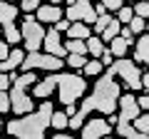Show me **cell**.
<instances>
[{
    "label": "cell",
    "instance_id": "cell-1",
    "mask_svg": "<svg viewBox=\"0 0 149 139\" xmlns=\"http://www.w3.org/2000/svg\"><path fill=\"white\" fill-rule=\"evenodd\" d=\"M119 95H122V92H119V85L114 82V75H109V72H100L97 80H95V90H92L90 95H82L80 109H77L72 117H67V127L72 129V132H77L80 124L85 122L92 112L114 114Z\"/></svg>",
    "mask_w": 149,
    "mask_h": 139
},
{
    "label": "cell",
    "instance_id": "cell-2",
    "mask_svg": "<svg viewBox=\"0 0 149 139\" xmlns=\"http://www.w3.org/2000/svg\"><path fill=\"white\" fill-rule=\"evenodd\" d=\"M52 102L42 99L37 109L20 114L17 119H8L5 132L13 137H22V139H42L50 129V114H52Z\"/></svg>",
    "mask_w": 149,
    "mask_h": 139
},
{
    "label": "cell",
    "instance_id": "cell-3",
    "mask_svg": "<svg viewBox=\"0 0 149 139\" xmlns=\"http://www.w3.org/2000/svg\"><path fill=\"white\" fill-rule=\"evenodd\" d=\"M35 82H37L35 70H25L22 75H17L15 80L10 82V87H8V97H10V112L15 114V117H20V114L35 109V99L27 95V87L35 85Z\"/></svg>",
    "mask_w": 149,
    "mask_h": 139
},
{
    "label": "cell",
    "instance_id": "cell-4",
    "mask_svg": "<svg viewBox=\"0 0 149 139\" xmlns=\"http://www.w3.org/2000/svg\"><path fill=\"white\" fill-rule=\"evenodd\" d=\"M57 75V90H60V102L70 104V102H80L82 95L87 92V77L74 75V72H55Z\"/></svg>",
    "mask_w": 149,
    "mask_h": 139
},
{
    "label": "cell",
    "instance_id": "cell-5",
    "mask_svg": "<svg viewBox=\"0 0 149 139\" xmlns=\"http://www.w3.org/2000/svg\"><path fill=\"white\" fill-rule=\"evenodd\" d=\"M20 42L25 45V52H32V50L42 47V38H45V27L42 22L37 20L32 13H27L25 17L20 20Z\"/></svg>",
    "mask_w": 149,
    "mask_h": 139
},
{
    "label": "cell",
    "instance_id": "cell-6",
    "mask_svg": "<svg viewBox=\"0 0 149 139\" xmlns=\"http://www.w3.org/2000/svg\"><path fill=\"white\" fill-rule=\"evenodd\" d=\"M107 72H109V75L122 77L124 85H127L129 90H142V82H139L142 70H139V67H137V62H134V60H129L127 55H124V57L112 60V62L107 65Z\"/></svg>",
    "mask_w": 149,
    "mask_h": 139
},
{
    "label": "cell",
    "instance_id": "cell-7",
    "mask_svg": "<svg viewBox=\"0 0 149 139\" xmlns=\"http://www.w3.org/2000/svg\"><path fill=\"white\" fill-rule=\"evenodd\" d=\"M65 67V60L62 57H55L50 52H40V50H32V52H25L20 62V70H47V72H57V70Z\"/></svg>",
    "mask_w": 149,
    "mask_h": 139
},
{
    "label": "cell",
    "instance_id": "cell-8",
    "mask_svg": "<svg viewBox=\"0 0 149 139\" xmlns=\"http://www.w3.org/2000/svg\"><path fill=\"white\" fill-rule=\"evenodd\" d=\"M62 17H67L70 22L80 20V22H87V25H92L95 22V8H92L90 0H74V3H70L67 10L62 13Z\"/></svg>",
    "mask_w": 149,
    "mask_h": 139
},
{
    "label": "cell",
    "instance_id": "cell-9",
    "mask_svg": "<svg viewBox=\"0 0 149 139\" xmlns=\"http://www.w3.org/2000/svg\"><path fill=\"white\" fill-rule=\"evenodd\" d=\"M77 132L85 139H100V137H109L112 134V124L107 122V119H102V117H92V119L87 117L85 122L80 124Z\"/></svg>",
    "mask_w": 149,
    "mask_h": 139
},
{
    "label": "cell",
    "instance_id": "cell-10",
    "mask_svg": "<svg viewBox=\"0 0 149 139\" xmlns=\"http://www.w3.org/2000/svg\"><path fill=\"white\" fill-rule=\"evenodd\" d=\"M42 50L50 55H55V57H62L67 55V50H65L62 45V32H57L55 27H50V30H45V38H42Z\"/></svg>",
    "mask_w": 149,
    "mask_h": 139
},
{
    "label": "cell",
    "instance_id": "cell-11",
    "mask_svg": "<svg viewBox=\"0 0 149 139\" xmlns=\"http://www.w3.org/2000/svg\"><path fill=\"white\" fill-rule=\"evenodd\" d=\"M117 107H119V117L117 119H124V122H132V119L142 112L134 95H119L117 97Z\"/></svg>",
    "mask_w": 149,
    "mask_h": 139
},
{
    "label": "cell",
    "instance_id": "cell-12",
    "mask_svg": "<svg viewBox=\"0 0 149 139\" xmlns=\"http://www.w3.org/2000/svg\"><path fill=\"white\" fill-rule=\"evenodd\" d=\"M55 87H57V75L55 72H50L47 77H42V80L35 82V90H32V99H50L55 92Z\"/></svg>",
    "mask_w": 149,
    "mask_h": 139
},
{
    "label": "cell",
    "instance_id": "cell-13",
    "mask_svg": "<svg viewBox=\"0 0 149 139\" xmlns=\"http://www.w3.org/2000/svg\"><path fill=\"white\" fill-rule=\"evenodd\" d=\"M35 17L42 22V25H52L55 20L62 17V8H60V5H52V3H47V5L40 3V5L35 8Z\"/></svg>",
    "mask_w": 149,
    "mask_h": 139
},
{
    "label": "cell",
    "instance_id": "cell-14",
    "mask_svg": "<svg viewBox=\"0 0 149 139\" xmlns=\"http://www.w3.org/2000/svg\"><path fill=\"white\" fill-rule=\"evenodd\" d=\"M147 57H149V38L147 32H139L134 38V62L137 65H147Z\"/></svg>",
    "mask_w": 149,
    "mask_h": 139
},
{
    "label": "cell",
    "instance_id": "cell-15",
    "mask_svg": "<svg viewBox=\"0 0 149 139\" xmlns=\"http://www.w3.org/2000/svg\"><path fill=\"white\" fill-rule=\"evenodd\" d=\"M22 57H25V50H20V47L15 45V47L8 52V57H5V60H0V70H3V72L17 70V67H20V62H22Z\"/></svg>",
    "mask_w": 149,
    "mask_h": 139
},
{
    "label": "cell",
    "instance_id": "cell-16",
    "mask_svg": "<svg viewBox=\"0 0 149 139\" xmlns=\"http://www.w3.org/2000/svg\"><path fill=\"white\" fill-rule=\"evenodd\" d=\"M17 13H20V8H17L15 3L0 0V25H5V22H15L17 20Z\"/></svg>",
    "mask_w": 149,
    "mask_h": 139
},
{
    "label": "cell",
    "instance_id": "cell-17",
    "mask_svg": "<svg viewBox=\"0 0 149 139\" xmlns=\"http://www.w3.org/2000/svg\"><path fill=\"white\" fill-rule=\"evenodd\" d=\"M112 132H117L119 137H129V139H147L144 134H139L132 127V122H124V119H117V127H112Z\"/></svg>",
    "mask_w": 149,
    "mask_h": 139
},
{
    "label": "cell",
    "instance_id": "cell-18",
    "mask_svg": "<svg viewBox=\"0 0 149 139\" xmlns=\"http://www.w3.org/2000/svg\"><path fill=\"white\" fill-rule=\"evenodd\" d=\"M65 32H67V38H80V40H85V38H90V35H92L90 25H87V22H80V20L70 22V27Z\"/></svg>",
    "mask_w": 149,
    "mask_h": 139
},
{
    "label": "cell",
    "instance_id": "cell-19",
    "mask_svg": "<svg viewBox=\"0 0 149 139\" xmlns=\"http://www.w3.org/2000/svg\"><path fill=\"white\" fill-rule=\"evenodd\" d=\"M107 50H109L114 57H124L127 50H129V45H127V40H124L122 35H114V38L109 40V47H107Z\"/></svg>",
    "mask_w": 149,
    "mask_h": 139
},
{
    "label": "cell",
    "instance_id": "cell-20",
    "mask_svg": "<svg viewBox=\"0 0 149 139\" xmlns=\"http://www.w3.org/2000/svg\"><path fill=\"white\" fill-rule=\"evenodd\" d=\"M3 27V35H5V42L8 45H13V47H15L17 42H20V27H15V22H5V25H0Z\"/></svg>",
    "mask_w": 149,
    "mask_h": 139
},
{
    "label": "cell",
    "instance_id": "cell-21",
    "mask_svg": "<svg viewBox=\"0 0 149 139\" xmlns=\"http://www.w3.org/2000/svg\"><path fill=\"white\" fill-rule=\"evenodd\" d=\"M100 72H104V65L100 62V57H92V60H87L82 65V75L85 77H97Z\"/></svg>",
    "mask_w": 149,
    "mask_h": 139
},
{
    "label": "cell",
    "instance_id": "cell-22",
    "mask_svg": "<svg viewBox=\"0 0 149 139\" xmlns=\"http://www.w3.org/2000/svg\"><path fill=\"white\" fill-rule=\"evenodd\" d=\"M85 45H87V55H92V57H100L102 50H104V42L100 40V35H90V38H85Z\"/></svg>",
    "mask_w": 149,
    "mask_h": 139
},
{
    "label": "cell",
    "instance_id": "cell-23",
    "mask_svg": "<svg viewBox=\"0 0 149 139\" xmlns=\"http://www.w3.org/2000/svg\"><path fill=\"white\" fill-rule=\"evenodd\" d=\"M119 25H122V22H119L117 17L112 15V17H109V22H107V27L100 32V40H102V42H109V40H112V38H114V35L119 32Z\"/></svg>",
    "mask_w": 149,
    "mask_h": 139
},
{
    "label": "cell",
    "instance_id": "cell-24",
    "mask_svg": "<svg viewBox=\"0 0 149 139\" xmlns=\"http://www.w3.org/2000/svg\"><path fill=\"white\" fill-rule=\"evenodd\" d=\"M62 45H65V50H67V52L87 55V45H85V40H80V38H67V40H62Z\"/></svg>",
    "mask_w": 149,
    "mask_h": 139
},
{
    "label": "cell",
    "instance_id": "cell-25",
    "mask_svg": "<svg viewBox=\"0 0 149 139\" xmlns=\"http://www.w3.org/2000/svg\"><path fill=\"white\" fill-rule=\"evenodd\" d=\"M50 127L55 129V132H60V129H67V114L65 112H55L50 114Z\"/></svg>",
    "mask_w": 149,
    "mask_h": 139
},
{
    "label": "cell",
    "instance_id": "cell-26",
    "mask_svg": "<svg viewBox=\"0 0 149 139\" xmlns=\"http://www.w3.org/2000/svg\"><path fill=\"white\" fill-rule=\"evenodd\" d=\"M132 127L137 129L139 134H144V137H147V129H149V114H147V112H139L137 117L132 119Z\"/></svg>",
    "mask_w": 149,
    "mask_h": 139
},
{
    "label": "cell",
    "instance_id": "cell-27",
    "mask_svg": "<svg viewBox=\"0 0 149 139\" xmlns=\"http://www.w3.org/2000/svg\"><path fill=\"white\" fill-rule=\"evenodd\" d=\"M127 27L132 30V35L137 38L139 32H144L147 30V17H137V15H132L129 17V22H127Z\"/></svg>",
    "mask_w": 149,
    "mask_h": 139
},
{
    "label": "cell",
    "instance_id": "cell-28",
    "mask_svg": "<svg viewBox=\"0 0 149 139\" xmlns=\"http://www.w3.org/2000/svg\"><path fill=\"white\" fill-rule=\"evenodd\" d=\"M85 62H87V55H77V52H67L65 55V65H70L72 70H82Z\"/></svg>",
    "mask_w": 149,
    "mask_h": 139
},
{
    "label": "cell",
    "instance_id": "cell-29",
    "mask_svg": "<svg viewBox=\"0 0 149 139\" xmlns=\"http://www.w3.org/2000/svg\"><path fill=\"white\" fill-rule=\"evenodd\" d=\"M132 13H134L137 17H147V15H149L147 0H134V3H132Z\"/></svg>",
    "mask_w": 149,
    "mask_h": 139
},
{
    "label": "cell",
    "instance_id": "cell-30",
    "mask_svg": "<svg viewBox=\"0 0 149 139\" xmlns=\"http://www.w3.org/2000/svg\"><path fill=\"white\" fill-rule=\"evenodd\" d=\"M114 13H117L114 17H117V20L122 22V25H127V22H129V17L134 15V13H132V5H122L119 10H114Z\"/></svg>",
    "mask_w": 149,
    "mask_h": 139
},
{
    "label": "cell",
    "instance_id": "cell-31",
    "mask_svg": "<svg viewBox=\"0 0 149 139\" xmlns=\"http://www.w3.org/2000/svg\"><path fill=\"white\" fill-rule=\"evenodd\" d=\"M0 112L3 114L10 112V97H8V90H0Z\"/></svg>",
    "mask_w": 149,
    "mask_h": 139
},
{
    "label": "cell",
    "instance_id": "cell-32",
    "mask_svg": "<svg viewBox=\"0 0 149 139\" xmlns=\"http://www.w3.org/2000/svg\"><path fill=\"white\" fill-rule=\"evenodd\" d=\"M100 3L107 8V13H114V10H119L124 5V0H100Z\"/></svg>",
    "mask_w": 149,
    "mask_h": 139
},
{
    "label": "cell",
    "instance_id": "cell-33",
    "mask_svg": "<svg viewBox=\"0 0 149 139\" xmlns=\"http://www.w3.org/2000/svg\"><path fill=\"white\" fill-rule=\"evenodd\" d=\"M117 35H122V38L127 40V45H129V47L134 45V35H132V30H129L127 25H119V32H117Z\"/></svg>",
    "mask_w": 149,
    "mask_h": 139
},
{
    "label": "cell",
    "instance_id": "cell-34",
    "mask_svg": "<svg viewBox=\"0 0 149 139\" xmlns=\"http://www.w3.org/2000/svg\"><path fill=\"white\" fill-rule=\"evenodd\" d=\"M37 5H40L37 0H22V3H20V10H22V13H32Z\"/></svg>",
    "mask_w": 149,
    "mask_h": 139
},
{
    "label": "cell",
    "instance_id": "cell-35",
    "mask_svg": "<svg viewBox=\"0 0 149 139\" xmlns=\"http://www.w3.org/2000/svg\"><path fill=\"white\" fill-rule=\"evenodd\" d=\"M112 60H114V55H112V52H109V50H107V47H104V50H102V55H100V62H102V65H104V67H107V65H109V62H112Z\"/></svg>",
    "mask_w": 149,
    "mask_h": 139
},
{
    "label": "cell",
    "instance_id": "cell-36",
    "mask_svg": "<svg viewBox=\"0 0 149 139\" xmlns=\"http://www.w3.org/2000/svg\"><path fill=\"white\" fill-rule=\"evenodd\" d=\"M137 104H139V109H142V112H147V109H149V97H147V95L137 97Z\"/></svg>",
    "mask_w": 149,
    "mask_h": 139
},
{
    "label": "cell",
    "instance_id": "cell-37",
    "mask_svg": "<svg viewBox=\"0 0 149 139\" xmlns=\"http://www.w3.org/2000/svg\"><path fill=\"white\" fill-rule=\"evenodd\" d=\"M8 87H10V77H8V72L0 70V90H8Z\"/></svg>",
    "mask_w": 149,
    "mask_h": 139
},
{
    "label": "cell",
    "instance_id": "cell-38",
    "mask_svg": "<svg viewBox=\"0 0 149 139\" xmlns=\"http://www.w3.org/2000/svg\"><path fill=\"white\" fill-rule=\"evenodd\" d=\"M8 52H10V45H8L5 40H0V60H5Z\"/></svg>",
    "mask_w": 149,
    "mask_h": 139
},
{
    "label": "cell",
    "instance_id": "cell-39",
    "mask_svg": "<svg viewBox=\"0 0 149 139\" xmlns=\"http://www.w3.org/2000/svg\"><path fill=\"white\" fill-rule=\"evenodd\" d=\"M74 104H77V102H70V104H65V114H67V117H72V114L77 112V107H74Z\"/></svg>",
    "mask_w": 149,
    "mask_h": 139
},
{
    "label": "cell",
    "instance_id": "cell-40",
    "mask_svg": "<svg viewBox=\"0 0 149 139\" xmlns=\"http://www.w3.org/2000/svg\"><path fill=\"white\" fill-rule=\"evenodd\" d=\"M92 8H95V15H104V13H107V8L102 5V3H95Z\"/></svg>",
    "mask_w": 149,
    "mask_h": 139
},
{
    "label": "cell",
    "instance_id": "cell-41",
    "mask_svg": "<svg viewBox=\"0 0 149 139\" xmlns=\"http://www.w3.org/2000/svg\"><path fill=\"white\" fill-rule=\"evenodd\" d=\"M50 3H52V5H60V3H65V0H50Z\"/></svg>",
    "mask_w": 149,
    "mask_h": 139
},
{
    "label": "cell",
    "instance_id": "cell-42",
    "mask_svg": "<svg viewBox=\"0 0 149 139\" xmlns=\"http://www.w3.org/2000/svg\"><path fill=\"white\" fill-rule=\"evenodd\" d=\"M0 132H3V112H0Z\"/></svg>",
    "mask_w": 149,
    "mask_h": 139
},
{
    "label": "cell",
    "instance_id": "cell-43",
    "mask_svg": "<svg viewBox=\"0 0 149 139\" xmlns=\"http://www.w3.org/2000/svg\"><path fill=\"white\" fill-rule=\"evenodd\" d=\"M37 3H42V0H37Z\"/></svg>",
    "mask_w": 149,
    "mask_h": 139
},
{
    "label": "cell",
    "instance_id": "cell-44",
    "mask_svg": "<svg viewBox=\"0 0 149 139\" xmlns=\"http://www.w3.org/2000/svg\"><path fill=\"white\" fill-rule=\"evenodd\" d=\"M8 3H13V0H8Z\"/></svg>",
    "mask_w": 149,
    "mask_h": 139
},
{
    "label": "cell",
    "instance_id": "cell-45",
    "mask_svg": "<svg viewBox=\"0 0 149 139\" xmlns=\"http://www.w3.org/2000/svg\"><path fill=\"white\" fill-rule=\"evenodd\" d=\"M129 3H134V0H129Z\"/></svg>",
    "mask_w": 149,
    "mask_h": 139
}]
</instances>
